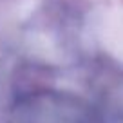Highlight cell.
<instances>
[{"mask_svg":"<svg viewBox=\"0 0 123 123\" xmlns=\"http://www.w3.org/2000/svg\"><path fill=\"white\" fill-rule=\"evenodd\" d=\"M100 101L105 111L123 121V71H112L100 85Z\"/></svg>","mask_w":123,"mask_h":123,"instance_id":"1","label":"cell"}]
</instances>
